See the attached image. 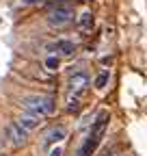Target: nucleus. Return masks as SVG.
<instances>
[{
  "label": "nucleus",
  "mask_w": 147,
  "mask_h": 156,
  "mask_svg": "<svg viewBox=\"0 0 147 156\" xmlns=\"http://www.w3.org/2000/svg\"><path fill=\"white\" fill-rule=\"evenodd\" d=\"M106 128H108V113L102 111V113L97 115V119L93 122V126H91V132H89V136H87V141L82 143L78 156H91V154H93V152L97 150V145L102 143V139H104Z\"/></svg>",
  "instance_id": "nucleus-1"
},
{
  "label": "nucleus",
  "mask_w": 147,
  "mask_h": 156,
  "mask_svg": "<svg viewBox=\"0 0 147 156\" xmlns=\"http://www.w3.org/2000/svg\"><path fill=\"white\" fill-rule=\"evenodd\" d=\"M22 104H24V108H28L30 113L39 115V117L52 115L54 108H56L54 98H50V95H24L22 98Z\"/></svg>",
  "instance_id": "nucleus-2"
},
{
  "label": "nucleus",
  "mask_w": 147,
  "mask_h": 156,
  "mask_svg": "<svg viewBox=\"0 0 147 156\" xmlns=\"http://www.w3.org/2000/svg\"><path fill=\"white\" fill-rule=\"evenodd\" d=\"M71 20H74V11L69 9V7H54L50 13H48V22L52 24V26H65V24H69L71 22Z\"/></svg>",
  "instance_id": "nucleus-3"
},
{
  "label": "nucleus",
  "mask_w": 147,
  "mask_h": 156,
  "mask_svg": "<svg viewBox=\"0 0 147 156\" xmlns=\"http://www.w3.org/2000/svg\"><path fill=\"white\" fill-rule=\"evenodd\" d=\"M89 76L84 74V72H76L71 78H69V91L71 93H82L87 87H89Z\"/></svg>",
  "instance_id": "nucleus-4"
},
{
  "label": "nucleus",
  "mask_w": 147,
  "mask_h": 156,
  "mask_svg": "<svg viewBox=\"0 0 147 156\" xmlns=\"http://www.w3.org/2000/svg\"><path fill=\"white\" fill-rule=\"evenodd\" d=\"M7 132H9V139L15 147H20L26 143V130L20 126V124H9L7 126Z\"/></svg>",
  "instance_id": "nucleus-5"
},
{
  "label": "nucleus",
  "mask_w": 147,
  "mask_h": 156,
  "mask_svg": "<svg viewBox=\"0 0 147 156\" xmlns=\"http://www.w3.org/2000/svg\"><path fill=\"white\" fill-rule=\"evenodd\" d=\"M17 124H20L26 132L28 130H35V128H39V124H41V117L39 115H35V113H24L20 119H17Z\"/></svg>",
  "instance_id": "nucleus-6"
},
{
  "label": "nucleus",
  "mask_w": 147,
  "mask_h": 156,
  "mask_svg": "<svg viewBox=\"0 0 147 156\" xmlns=\"http://www.w3.org/2000/svg\"><path fill=\"white\" fill-rule=\"evenodd\" d=\"M52 50L59 52V54H63V56H69V54H74V44L67 41V39H59V41L52 46Z\"/></svg>",
  "instance_id": "nucleus-7"
},
{
  "label": "nucleus",
  "mask_w": 147,
  "mask_h": 156,
  "mask_svg": "<svg viewBox=\"0 0 147 156\" xmlns=\"http://www.w3.org/2000/svg\"><path fill=\"white\" fill-rule=\"evenodd\" d=\"M65 134H67V132H65V128H61V126H59V128H52V130L46 134V139H43V141H46L48 145H50V143H59V141H63V139H65Z\"/></svg>",
  "instance_id": "nucleus-8"
},
{
  "label": "nucleus",
  "mask_w": 147,
  "mask_h": 156,
  "mask_svg": "<svg viewBox=\"0 0 147 156\" xmlns=\"http://www.w3.org/2000/svg\"><path fill=\"white\" fill-rule=\"evenodd\" d=\"M65 104H67V111L69 113H76V111H80V93H71L69 91V95H67V100H65Z\"/></svg>",
  "instance_id": "nucleus-9"
},
{
  "label": "nucleus",
  "mask_w": 147,
  "mask_h": 156,
  "mask_svg": "<svg viewBox=\"0 0 147 156\" xmlns=\"http://www.w3.org/2000/svg\"><path fill=\"white\" fill-rule=\"evenodd\" d=\"M78 28L80 30H91V28H93V15H91L89 11H84L78 17Z\"/></svg>",
  "instance_id": "nucleus-10"
},
{
  "label": "nucleus",
  "mask_w": 147,
  "mask_h": 156,
  "mask_svg": "<svg viewBox=\"0 0 147 156\" xmlns=\"http://www.w3.org/2000/svg\"><path fill=\"white\" fill-rule=\"evenodd\" d=\"M108 83V72H102L97 78H95V89H104Z\"/></svg>",
  "instance_id": "nucleus-11"
},
{
  "label": "nucleus",
  "mask_w": 147,
  "mask_h": 156,
  "mask_svg": "<svg viewBox=\"0 0 147 156\" xmlns=\"http://www.w3.org/2000/svg\"><path fill=\"white\" fill-rule=\"evenodd\" d=\"M46 67H48V69H56V67H59V58H56V56L46 58Z\"/></svg>",
  "instance_id": "nucleus-12"
},
{
  "label": "nucleus",
  "mask_w": 147,
  "mask_h": 156,
  "mask_svg": "<svg viewBox=\"0 0 147 156\" xmlns=\"http://www.w3.org/2000/svg\"><path fill=\"white\" fill-rule=\"evenodd\" d=\"M50 156H63V150H61V147H54V150L50 152Z\"/></svg>",
  "instance_id": "nucleus-13"
},
{
  "label": "nucleus",
  "mask_w": 147,
  "mask_h": 156,
  "mask_svg": "<svg viewBox=\"0 0 147 156\" xmlns=\"http://www.w3.org/2000/svg\"><path fill=\"white\" fill-rule=\"evenodd\" d=\"M26 5H35V2H43V0H24Z\"/></svg>",
  "instance_id": "nucleus-14"
},
{
  "label": "nucleus",
  "mask_w": 147,
  "mask_h": 156,
  "mask_svg": "<svg viewBox=\"0 0 147 156\" xmlns=\"http://www.w3.org/2000/svg\"><path fill=\"white\" fill-rule=\"evenodd\" d=\"M110 156H123V154H110Z\"/></svg>",
  "instance_id": "nucleus-15"
}]
</instances>
